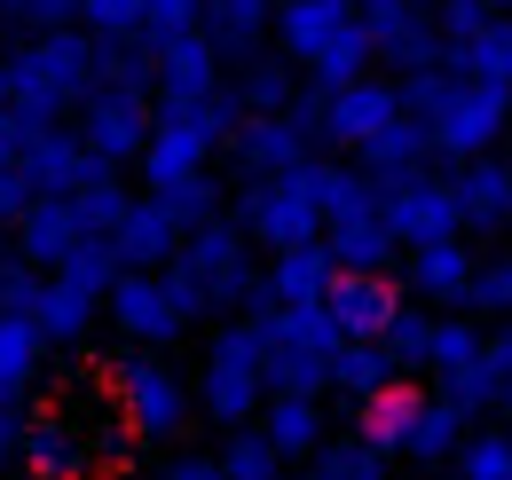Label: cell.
<instances>
[{"instance_id":"obj_14","label":"cell","mask_w":512,"mask_h":480,"mask_svg":"<svg viewBox=\"0 0 512 480\" xmlns=\"http://www.w3.org/2000/svg\"><path fill=\"white\" fill-rule=\"evenodd\" d=\"M394 119H402V87L363 71L355 87H331V95H323V126L316 134L331 142V150H363V142H371L379 126H394Z\"/></svg>"},{"instance_id":"obj_27","label":"cell","mask_w":512,"mask_h":480,"mask_svg":"<svg viewBox=\"0 0 512 480\" xmlns=\"http://www.w3.org/2000/svg\"><path fill=\"white\" fill-rule=\"evenodd\" d=\"M308 189H316L323 229H331V221H363V213H379V181L363 174V166H347V158H308Z\"/></svg>"},{"instance_id":"obj_3","label":"cell","mask_w":512,"mask_h":480,"mask_svg":"<svg viewBox=\"0 0 512 480\" xmlns=\"http://www.w3.org/2000/svg\"><path fill=\"white\" fill-rule=\"evenodd\" d=\"M253 331H260V386L268 394H323L331 386V362H339V331L323 307H253Z\"/></svg>"},{"instance_id":"obj_52","label":"cell","mask_w":512,"mask_h":480,"mask_svg":"<svg viewBox=\"0 0 512 480\" xmlns=\"http://www.w3.org/2000/svg\"><path fill=\"white\" fill-rule=\"evenodd\" d=\"M481 355H489V362H497V370L512 378V323H505V331H489V339H481Z\"/></svg>"},{"instance_id":"obj_17","label":"cell","mask_w":512,"mask_h":480,"mask_svg":"<svg viewBox=\"0 0 512 480\" xmlns=\"http://www.w3.org/2000/svg\"><path fill=\"white\" fill-rule=\"evenodd\" d=\"M394 307H402V292L386 276H331V292H323V315L339 339H386Z\"/></svg>"},{"instance_id":"obj_11","label":"cell","mask_w":512,"mask_h":480,"mask_svg":"<svg viewBox=\"0 0 512 480\" xmlns=\"http://www.w3.org/2000/svg\"><path fill=\"white\" fill-rule=\"evenodd\" d=\"M316 126H323V87L308 95V103H292V111L237 119V166H245V181H253V174H300Z\"/></svg>"},{"instance_id":"obj_31","label":"cell","mask_w":512,"mask_h":480,"mask_svg":"<svg viewBox=\"0 0 512 480\" xmlns=\"http://www.w3.org/2000/svg\"><path fill=\"white\" fill-rule=\"evenodd\" d=\"M418 410H426V394L410 386V378H394L379 402H363L355 418H363V441L379 449V457H410V433H418Z\"/></svg>"},{"instance_id":"obj_24","label":"cell","mask_w":512,"mask_h":480,"mask_svg":"<svg viewBox=\"0 0 512 480\" xmlns=\"http://www.w3.org/2000/svg\"><path fill=\"white\" fill-rule=\"evenodd\" d=\"M253 425L268 433V449H276L284 465H292V457H316L323 441H331V433H323V402H316V394H268Z\"/></svg>"},{"instance_id":"obj_22","label":"cell","mask_w":512,"mask_h":480,"mask_svg":"<svg viewBox=\"0 0 512 480\" xmlns=\"http://www.w3.org/2000/svg\"><path fill=\"white\" fill-rule=\"evenodd\" d=\"M473 252L465 237H442V244H418V252H402V276H410V292L434 307H465V284H473Z\"/></svg>"},{"instance_id":"obj_30","label":"cell","mask_w":512,"mask_h":480,"mask_svg":"<svg viewBox=\"0 0 512 480\" xmlns=\"http://www.w3.org/2000/svg\"><path fill=\"white\" fill-rule=\"evenodd\" d=\"M426 158H434V134H426V126L410 119V111H402L394 126H379V134H371V142L355 150V166H363L371 181H402V174H426Z\"/></svg>"},{"instance_id":"obj_8","label":"cell","mask_w":512,"mask_h":480,"mask_svg":"<svg viewBox=\"0 0 512 480\" xmlns=\"http://www.w3.org/2000/svg\"><path fill=\"white\" fill-rule=\"evenodd\" d=\"M174 260L205 284V300H213V307H245V315H253V307L268 300V284H260L253 260H245V229H237V221H221V213H213V221H197Z\"/></svg>"},{"instance_id":"obj_46","label":"cell","mask_w":512,"mask_h":480,"mask_svg":"<svg viewBox=\"0 0 512 480\" xmlns=\"http://www.w3.org/2000/svg\"><path fill=\"white\" fill-rule=\"evenodd\" d=\"M465 307H481V315H512V252H505V260H489V268H473Z\"/></svg>"},{"instance_id":"obj_1","label":"cell","mask_w":512,"mask_h":480,"mask_svg":"<svg viewBox=\"0 0 512 480\" xmlns=\"http://www.w3.org/2000/svg\"><path fill=\"white\" fill-rule=\"evenodd\" d=\"M402 111L434 134V158H489L512 126V87L497 79H473L457 63H434V71H402Z\"/></svg>"},{"instance_id":"obj_56","label":"cell","mask_w":512,"mask_h":480,"mask_svg":"<svg viewBox=\"0 0 512 480\" xmlns=\"http://www.w3.org/2000/svg\"><path fill=\"white\" fill-rule=\"evenodd\" d=\"M497 410H505V425H512V378H505V402H497Z\"/></svg>"},{"instance_id":"obj_54","label":"cell","mask_w":512,"mask_h":480,"mask_svg":"<svg viewBox=\"0 0 512 480\" xmlns=\"http://www.w3.org/2000/svg\"><path fill=\"white\" fill-rule=\"evenodd\" d=\"M0 260H16V237H8V221H0Z\"/></svg>"},{"instance_id":"obj_55","label":"cell","mask_w":512,"mask_h":480,"mask_svg":"<svg viewBox=\"0 0 512 480\" xmlns=\"http://www.w3.org/2000/svg\"><path fill=\"white\" fill-rule=\"evenodd\" d=\"M0 111H8V56H0Z\"/></svg>"},{"instance_id":"obj_38","label":"cell","mask_w":512,"mask_h":480,"mask_svg":"<svg viewBox=\"0 0 512 480\" xmlns=\"http://www.w3.org/2000/svg\"><path fill=\"white\" fill-rule=\"evenodd\" d=\"M229 95H237L245 119H260V111H292V71H284L276 56H253V63H245V79H237Z\"/></svg>"},{"instance_id":"obj_18","label":"cell","mask_w":512,"mask_h":480,"mask_svg":"<svg viewBox=\"0 0 512 480\" xmlns=\"http://www.w3.org/2000/svg\"><path fill=\"white\" fill-rule=\"evenodd\" d=\"M16 166H24V181H32L40 197H71L79 181L95 174L87 142H79V134H64V126H32V134H24V158H16Z\"/></svg>"},{"instance_id":"obj_25","label":"cell","mask_w":512,"mask_h":480,"mask_svg":"<svg viewBox=\"0 0 512 480\" xmlns=\"http://www.w3.org/2000/svg\"><path fill=\"white\" fill-rule=\"evenodd\" d=\"M95 315H103V300H95L87 284H71V276H40V307H32V323H40L48 347H87Z\"/></svg>"},{"instance_id":"obj_42","label":"cell","mask_w":512,"mask_h":480,"mask_svg":"<svg viewBox=\"0 0 512 480\" xmlns=\"http://www.w3.org/2000/svg\"><path fill=\"white\" fill-rule=\"evenodd\" d=\"M316 480H386V457L355 433V441H323L316 449Z\"/></svg>"},{"instance_id":"obj_28","label":"cell","mask_w":512,"mask_h":480,"mask_svg":"<svg viewBox=\"0 0 512 480\" xmlns=\"http://www.w3.org/2000/svg\"><path fill=\"white\" fill-rule=\"evenodd\" d=\"M331 276H339V268H331V252H323V237H316V244H292V252H276L260 284H268V300H276V307H323Z\"/></svg>"},{"instance_id":"obj_7","label":"cell","mask_w":512,"mask_h":480,"mask_svg":"<svg viewBox=\"0 0 512 480\" xmlns=\"http://www.w3.org/2000/svg\"><path fill=\"white\" fill-rule=\"evenodd\" d=\"M111 394H119V418H127L134 441H174V433L190 425V386L150 355V347H134V355L111 370Z\"/></svg>"},{"instance_id":"obj_37","label":"cell","mask_w":512,"mask_h":480,"mask_svg":"<svg viewBox=\"0 0 512 480\" xmlns=\"http://www.w3.org/2000/svg\"><path fill=\"white\" fill-rule=\"evenodd\" d=\"M371 63H379V56H371V32H363V16H355V24H347L331 48H323V56H308V79H316L323 95H331V87H355Z\"/></svg>"},{"instance_id":"obj_43","label":"cell","mask_w":512,"mask_h":480,"mask_svg":"<svg viewBox=\"0 0 512 480\" xmlns=\"http://www.w3.org/2000/svg\"><path fill=\"white\" fill-rule=\"evenodd\" d=\"M426 339H434V315H418V307L402 300L394 307V323H386V355H394V370H426Z\"/></svg>"},{"instance_id":"obj_9","label":"cell","mask_w":512,"mask_h":480,"mask_svg":"<svg viewBox=\"0 0 512 480\" xmlns=\"http://www.w3.org/2000/svg\"><path fill=\"white\" fill-rule=\"evenodd\" d=\"M150 95L142 87H119V79H95V95L79 103V142H87V158L95 166H134L142 158V142H150Z\"/></svg>"},{"instance_id":"obj_44","label":"cell","mask_w":512,"mask_h":480,"mask_svg":"<svg viewBox=\"0 0 512 480\" xmlns=\"http://www.w3.org/2000/svg\"><path fill=\"white\" fill-rule=\"evenodd\" d=\"M457 480H512V433H465Z\"/></svg>"},{"instance_id":"obj_33","label":"cell","mask_w":512,"mask_h":480,"mask_svg":"<svg viewBox=\"0 0 512 480\" xmlns=\"http://www.w3.org/2000/svg\"><path fill=\"white\" fill-rule=\"evenodd\" d=\"M276 24V0H205L197 8V32L221 48V56H253V40Z\"/></svg>"},{"instance_id":"obj_57","label":"cell","mask_w":512,"mask_h":480,"mask_svg":"<svg viewBox=\"0 0 512 480\" xmlns=\"http://www.w3.org/2000/svg\"><path fill=\"white\" fill-rule=\"evenodd\" d=\"M481 8H489V16H497V8H512V0H481Z\"/></svg>"},{"instance_id":"obj_26","label":"cell","mask_w":512,"mask_h":480,"mask_svg":"<svg viewBox=\"0 0 512 480\" xmlns=\"http://www.w3.org/2000/svg\"><path fill=\"white\" fill-rule=\"evenodd\" d=\"M449 189H457L465 229H505L512 221V166H497V158H465L449 174Z\"/></svg>"},{"instance_id":"obj_49","label":"cell","mask_w":512,"mask_h":480,"mask_svg":"<svg viewBox=\"0 0 512 480\" xmlns=\"http://www.w3.org/2000/svg\"><path fill=\"white\" fill-rule=\"evenodd\" d=\"M32 197H40V189L24 181V166H0V221H8V229L24 221V205H32Z\"/></svg>"},{"instance_id":"obj_58","label":"cell","mask_w":512,"mask_h":480,"mask_svg":"<svg viewBox=\"0 0 512 480\" xmlns=\"http://www.w3.org/2000/svg\"><path fill=\"white\" fill-rule=\"evenodd\" d=\"M505 433H512V425H505Z\"/></svg>"},{"instance_id":"obj_51","label":"cell","mask_w":512,"mask_h":480,"mask_svg":"<svg viewBox=\"0 0 512 480\" xmlns=\"http://www.w3.org/2000/svg\"><path fill=\"white\" fill-rule=\"evenodd\" d=\"M158 480H229V473H221V457H174Z\"/></svg>"},{"instance_id":"obj_15","label":"cell","mask_w":512,"mask_h":480,"mask_svg":"<svg viewBox=\"0 0 512 480\" xmlns=\"http://www.w3.org/2000/svg\"><path fill=\"white\" fill-rule=\"evenodd\" d=\"M8 237H16V260H24V268L56 276L71 252H79V237H87V229H79L71 197H32V205H24V221H16Z\"/></svg>"},{"instance_id":"obj_16","label":"cell","mask_w":512,"mask_h":480,"mask_svg":"<svg viewBox=\"0 0 512 480\" xmlns=\"http://www.w3.org/2000/svg\"><path fill=\"white\" fill-rule=\"evenodd\" d=\"M158 56V103H205V95H221V48L205 40V32H174L166 48H150Z\"/></svg>"},{"instance_id":"obj_10","label":"cell","mask_w":512,"mask_h":480,"mask_svg":"<svg viewBox=\"0 0 512 480\" xmlns=\"http://www.w3.org/2000/svg\"><path fill=\"white\" fill-rule=\"evenodd\" d=\"M379 221L394 229L402 252L418 244H442V237H465V213H457V189L442 174H402V181H379Z\"/></svg>"},{"instance_id":"obj_36","label":"cell","mask_w":512,"mask_h":480,"mask_svg":"<svg viewBox=\"0 0 512 480\" xmlns=\"http://www.w3.org/2000/svg\"><path fill=\"white\" fill-rule=\"evenodd\" d=\"M465 433H473V418H465L449 394H426V410H418V433H410V457H418V465H434V457H457V449H465Z\"/></svg>"},{"instance_id":"obj_13","label":"cell","mask_w":512,"mask_h":480,"mask_svg":"<svg viewBox=\"0 0 512 480\" xmlns=\"http://www.w3.org/2000/svg\"><path fill=\"white\" fill-rule=\"evenodd\" d=\"M103 315L119 323L127 347H174V339L190 331L182 307L166 300V276H158V268H119V284L103 292Z\"/></svg>"},{"instance_id":"obj_29","label":"cell","mask_w":512,"mask_h":480,"mask_svg":"<svg viewBox=\"0 0 512 480\" xmlns=\"http://www.w3.org/2000/svg\"><path fill=\"white\" fill-rule=\"evenodd\" d=\"M323 252H331L339 276H386L402 244H394V229H386L379 213H363V221H331V229H323Z\"/></svg>"},{"instance_id":"obj_50","label":"cell","mask_w":512,"mask_h":480,"mask_svg":"<svg viewBox=\"0 0 512 480\" xmlns=\"http://www.w3.org/2000/svg\"><path fill=\"white\" fill-rule=\"evenodd\" d=\"M24 134H32L24 111H0V166H16V158H24Z\"/></svg>"},{"instance_id":"obj_6","label":"cell","mask_w":512,"mask_h":480,"mask_svg":"<svg viewBox=\"0 0 512 480\" xmlns=\"http://www.w3.org/2000/svg\"><path fill=\"white\" fill-rule=\"evenodd\" d=\"M237 229H245L253 244H268V252L316 244L323 237V213H316V189H308V166H300V174H253V181H245Z\"/></svg>"},{"instance_id":"obj_34","label":"cell","mask_w":512,"mask_h":480,"mask_svg":"<svg viewBox=\"0 0 512 480\" xmlns=\"http://www.w3.org/2000/svg\"><path fill=\"white\" fill-rule=\"evenodd\" d=\"M442 63L473 71V79H497V87H512V16H489L473 40H449Z\"/></svg>"},{"instance_id":"obj_45","label":"cell","mask_w":512,"mask_h":480,"mask_svg":"<svg viewBox=\"0 0 512 480\" xmlns=\"http://www.w3.org/2000/svg\"><path fill=\"white\" fill-rule=\"evenodd\" d=\"M182 229H197V221H213L221 213V189H213V174H190V181H174V189H150Z\"/></svg>"},{"instance_id":"obj_48","label":"cell","mask_w":512,"mask_h":480,"mask_svg":"<svg viewBox=\"0 0 512 480\" xmlns=\"http://www.w3.org/2000/svg\"><path fill=\"white\" fill-rule=\"evenodd\" d=\"M434 24H442V40H473V32L489 24V8H481V0H442Z\"/></svg>"},{"instance_id":"obj_4","label":"cell","mask_w":512,"mask_h":480,"mask_svg":"<svg viewBox=\"0 0 512 480\" xmlns=\"http://www.w3.org/2000/svg\"><path fill=\"white\" fill-rule=\"evenodd\" d=\"M229 126H237V95L221 87V95H205V103H158L150 111V142H142V181L150 189H174V181H190L213 166V150L229 142Z\"/></svg>"},{"instance_id":"obj_41","label":"cell","mask_w":512,"mask_h":480,"mask_svg":"<svg viewBox=\"0 0 512 480\" xmlns=\"http://www.w3.org/2000/svg\"><path fill=\"white\" fill-rule=\"evenodd\" d=\"M221 473H229V480H284V457L268 449L260 425H237V433L221 441Z\"/></svg>"},{"instance_id":"obj_40","label":"cell","mask_w":512,"mask_h":480,"mask_svg":"<svg viewBox=\"0 0 512 480\" xmlns=\"http://www.w3.org/2000/svg\"><path fill=\"white\" fill-rule=\"evenodd\" d=\"M481 323H465V315H434V339H426V370L434 378H449V370H465V362L481 355Z\"/></svg>"},{"instance_id":"obj_12","label":"cell","mask_w":512,"mask_h":480,"mask_svg":"<svg viewBox=\"0 0 512 480\" xmlns=\"http://www.w3.org/2000/svg\"><path fill=\"white\" fill-rule=\"evenodd\" d=\"M363 32H371V56L379 63H402V71H434L449 56L442 24L426 16V0H355Z\"/></svg>"},{"instance_id":"obj_23","label":"cell","mask_w":512,"mask_h":480,"mask_svg":"<svg viewBox=\"0 0 512 480\" xmlns=\"http://www.w3.org/2000/svg\"><path fill=\"white\" fill-rule=\"evenodd\" d=\"M347 24H355V0H276V40H284L292 63L323 56Z\"/></svg>"},{"instance_id":"obj_2","label":"cell","mask_w":512,"mask_h":480,"mask_svg":"<svg viewBox=\"0 0 512 480\" xmlns=\"http://www.w3.org/2000/svg\"><path fill=\"white\" fill-rule=\"evenodd\" d=\"M95 71H103V40L56 24V32H32L16 56H8V111H24L32 126H56L64 111H79L95 95Z\"/></svg>"},{"instance_id":"obj_20","label":"cell","mask_w":512,"mask_h":480,"mask_svg":"<svg viewBox=\"0 0 512 480\" xmlns=\"http://www.w3.org/2000/svg\"><path fill=\"white\" fill-rule=\"evenodd\" d=\"M182 237H190V229H182L158 197H134L127 221L111 229V252H119V268H166V260L182 252Z\"/></svg>"},{"instance_id":"obj_5","label":"cell","mask_w":512,"mask_h":480,"mask_svg":"<svg viewBox=\"0 0 512 480\" xmlns=\"http://www.w3.org/2000/svg\"><path fill=\"white\" fill-rule=\"evenodd\" d=\"M260 402H268V386H260V331H253V315H245V323H221L213 331L205 370H197V410L221 425V433H237V425L260 418Z\"/></svg>"},{"instance_id":"obj_21","label":"cell","mask_w":512,"mask_h":480,"mask_svg":"<svg viewBox=\"0 0 512 480\" xmlns=\"http://www.w3.org/2000/svg\"><path fill=\"white\" fill-rule=\"evenodd\" d=\"M16 457L32 465V480H87L95 449L79 441V418H32L16 433Z\"/></svg>"},{"instance_id":"obj_19","label":"cell","mask_w":512,"mask_h":480,"mask_svg":"<svg viewBox=\"0 0 512 480\" xmlns=\"http://www.w3.org/2000/svg\"><path fill=\"white\" fill-rule=\"evenodd\" d=\"M40 355H48L40 323H32V315H16V307H0V418H16V425H24V402H32Z\"/></svg>"},{"instance_id":"obj_39","label":"cell","mask_w":512,"mask_h":480,"mask_svg":"<svg viewBox=\"0 0 512 480\" xmlns=\"http://www.w3.org/2000/svg\"><path fill=\"white\" fill-rule=\"evenodd\" d=\"M442 394L465 410V418H489V410L505 402V370H497L489 355H473L465 370H449V378H442Z\"/></svg>"},{"instance_id":"obj_53","label":"cell","mask_w":512,"mask_h":480,"mask_svg":"<svg viewBox=\"0 0 512 480\" xmlns=\"http://www.w3.org/2000/svg\"><path fill=\"white\" fill-rule=\"evenodd\" d=\"M16 433H24V425H16V418H0V473H8V457H16Z\"/></svg>"},{"instance_id":"obj_47","label":"cell","mask_w":512,"mask_h":480,"mask_svg":"<svg viewBox=\"0 0 512 480\" xmlns=\"http://www.w3.org/2000/svg\"><path fill=\"white\" fill-rule=\"evenodd\" d=\"M0 16H8V24H24V32H56V24L79 16V0H0Z\"/></svg>"},{"instance_id":"obj_32","label":"cell","mask_w":512,"mask_h":480,"mask_svg":"<svg viewBox=\"0 0 512 480\" xmlns=\"http://www.w3.org/2000/svg\"><path fill=\"white\" fill-rule=\"evenodd\" d=\"M394 378H402V370H394V355H386L379 339H347V347H339V362H331V386H339V402H347V410L379 402Z\"/></svg>"},{"instance_id":"obj_35","label":"cell","mask_w":512,"mask_h":480,"mask_svg":"<svg viewBox=\"0 0 512 480\" xmlns=\"http://www.w3.org/2000/svg\"><path fill=\"white\" fill-rule=\"evenodd\" d=\"M127 181L111 174V166H95V174L79 181V189H71V213H79V229H87V237H111V229H119V221H127Z\"/></svg>"}]
</instances>
